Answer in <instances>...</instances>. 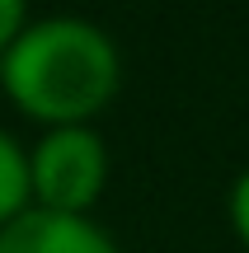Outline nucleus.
<instances>
[{"label": "nucleus", "mask_w": 249, "mask_h": 253, "mask_svg": "<svg viewBox=\"0 0 249 253\" xmlns=\"http://www.w3.org/2000/svg\"><path fill=\"white\" fill-rule=\"evenodd\" d=\"M122 89V47L85 14H43L0 56V94L38 126H90Z\"/></svg>", "instance_id": "nucleus-1"}, {"label": "nucleus", "mask_w": 249, "mask_h": 253, "mask_svg": "<svg viewBox=\"0 0 249 253\" xmlns=\"http://www.w3.org/2000/svg\"><path fill=\"white\" fill-rule=\"evenodd\" d=\"M113 173V155L94 126H43L28 145V192L38 211L94 216Z\"/></svg>", "instance_id": "nucleus-2"}, {"label": "nucleus", "mask_w": 249, "mask_h": 253, "mask_svg": "<svg viewBox=\"0 0 249 253\" xmlns=\"http://www.w3.org/2000/svg\"><path fill=\"white\" fill-rule=\"evenodd\" d=\"M0 253H122V244L94 216H56L28 207L19 220L0 225Z\"/></svg>", "instance_id": "nucleus-3"}, {"label": "nucleus", "mask_w": 249, "mask_h": 253, "mask_svg": "<svg viewBox=\"0 0 249 253\" xmlns=\"http://www.w3.org/2000/svg\"><path fill=\"white\" fill-rule=\"evenodd\" d=\"M28 207H33V192H28V145L9 126H0V225L19 220Z\"/></svg>", "instance_id": "nucleus-4"}, {"label": "nucleus", "mask_w": 249, "mask_h": 253, "mask_svg": "<svg viewBox=\"0 0 249 253\" xmlns=\"http://www.w3.org/2000/svg\"><path fill=\"white\" fill-rule=\"evenodd\" d=\"M226 220H231V230H235V239L249 249V164L240 173H235V183H231V192H226Z\"/></svg>", "instance_id": "nucleus-5"}, {"label": "nucleus", "mask_w": 249, "mask_h": 253, "mask_svg": "<svg viewBox=\"0 0 249 253\" xmlns=\"http://www.w3.org/2000/svg\"><path fill=\"white\" fill-rule=\"evenodd\" d=\"M28 9H33L28 0H0V56H5L9 42H14V38L28 28V19H33Z\"/></svg>", "instance_id": "nucleus-6"}]
</instances>
